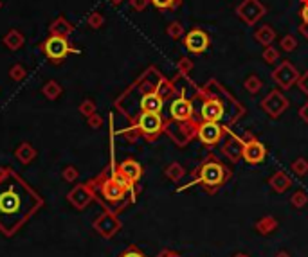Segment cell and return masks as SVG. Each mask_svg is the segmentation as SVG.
I'll return each instance as SVG.
<instances>
[{
	"label": "cell",
	"instance_id": "cell-32",
	"mask_svg": "<svg viewBox=\"0 0 308 257\" xmlns=\"http://www.w3.org/2000/svg\"><path fill=\"white\" fill-rule=\"evenodd\" d=\"M80 112H81V115H85V117L88 119L90 115L96 114V102L90 101V99H85V101L80 105Z\"/></svg>",
	"mask_w": 308,
	"mask_h": 257
},
{
	"label": "cell",
	"instance_id": "cell-10",
	"mask_svg": "<svg viewBox=\"0 0 308 257\" xmlns=\"http://www.w3.org/2000/svg\"><path fill=\"white\" fill-rule=\"evenodd\" d=\"M184 47L189 54H202L211 47L209 34L202 29H193L184 36Z\"/></svg>",
	"mask_w": 308,
	"mask_h": 257
},
{
	"label": "cell",
	"instance_id": "cell-26",
	"mask_svg": "<svg viewBox=\"0 0 308 257\" xmlns=\"http://www.w3.org/2000/svg\"><path fill=\"white\" fill-rule=\"evenodd\" d=\"M263 61L267 65H276L279 61V50L276 47L269 45V47H263V54H262Z\"/></svg>",
	"mask_w": 308,
	"mask_h": 257
},
{
	"label": "cell",
	"instance_id": "cell-5",
	"mask_svg": "<svg viewBox=\"0 0 308 257\" xmlns=\"http://www.w3.org/2000/svg\"><path fill=\"white\" fill-rule=\"evenodd\" d=\"M198 95H204V102H202L200 108V117L202 121L207 122H220L225 115V106L224 99L218 97V95H207L204 90H198Z\"/></svg>",
	"mask_w": 308,
	"mask_h": 257
},
{
	"label": "cell",
	"instance_id": "cell-46",
	"mask_svg": "<svg viewBox=\"0 0 308 257\" xmlns=\"http://www.w3.org/2000/svg\"><path fill=\"white\" fill-rule=\"evenodd\" d=\"M0 8H2V2H0Z\"/></svg>",
	"mask_w": 308,
	"mask_h": 257
},
{
	"label": "cell",
	"instance_id": "cell-17",
	"mask_svg": "<svg viewBox=\"0 0 308 257\" xmlns=\"http://www.w3.org/2000/svg\"><path fill=\"white\" fill-rule=\"evenodd\" d=\"M117 173L123 174V176L132 182V184H135V182L143 176V167L141 164L135 162V160H125V162L119 164Z\"/></svg>",
	"mask_w": 308,
	"mask_h": 257
},
{
	"label": "cell",
	"instance_id": "cell-42",
	"mask_svg": "<svg viewBox=\"0 0 308 257\" xmlns=\"http://www.w3.org/2000/svg\"><path fill=\"white\" fill-rule=\"evenodd\" d=\"M304 200H306V198H304L303 193H297L296 196H292V203H296V205H303Z\"/></svg>",
	"mask_w": 308,
	"mask_h": 257
},
{
	"label": "cell",
	"instance_id": "cell-4",
	"mask_svg": "<svg viewBox=\"0 0 308 257\" xmlns=\"http://www.w3.org/2000/svg\"><path fill=\"white\" fill-rule=\"evenodd\" d=\"M43 53L54 63H60L63 61V58L67 56L68 53H80V49H74L70 43L67 42L65 36H56V34H51L49 38L43 43Z\"/></svg>",
	"mask_w": 308,
	"mask_h": 257
},
{
	"label": "cell",
	"instance_id": "cell-13",
	"mask_svg": "<svg viewBox=\"0 0 308 257\" xmlns=\"http://www.w3.org/2000/svg\"><path fill=\"white\" fill-rule=\"evenodd\" d=\"M67 200L70 201V205H73L74 209L83 211V209L88 207L90 201L94 200V193H92L88 184H78V186L73 187L70 193L67 194Z\"/></svg>",
	"mask_w": 308,
	"mask_h": 257
},
{
	"label": "cell",
	"instance_id": "cell-37",
	"mask_svg": "<svg viewBox=\"0 0 308 257\" xmlns=\"http://www.w3.org/2000/svg\"><path fill=\"white\" fill-rule=\"evenodd\" d=\"M297 88H299L304 95H308V70L299 76V80H297Z\"/></svg>",
	"mask_w": 308,
	"mask_h": 257
},
{
	"label": "cell",
	"instance_id": "cell-45",
	"mask_svg": "<svg viewBox=\"0 0 308 257\" xmlns=\"http://www.w3.org/2000/svg\"><path fill=\"white\" fill-rule=\"evenodd\" d=\"M301 4H303V6H304V4H308V0H301Z\"/></svg>",
	"mask_w": 308,
	"mask_h": 257
},
{
	"label": "cell",
	"instance_id": "cell-40",
	"mask_svg": "<svg viewBox=\"0 0 308 257\" xmlns=\"http://www.w3.org/2000/svg\"><path fill=\"white\" fill-rule=\"evenodd\" d=\"M299 16H301V20H303V25L308 27V4H304L303 8H301Z\"/></svg>",
	"mask_w": 308,
	"mask_h": 257
},
{
	"label": "cell",
	"instance_id": "cell-41",
	"mask_svg": "<svg viewBox=\"0 0 308 257\" xmlns=\"http://www.w3.org/2000/svg\"><path fill=\"white\" fill-rule=\"evenodd\" d=\"M119 257H145V255H143L137 248H130V250H126L125 253H121Z\"/></svg>",
	"mask_w": 308,
	"mask_h": 257
},
{
	"label": "cell",
	"instance_id": "cell-14",
	"mask_svg": "<svg viewBox=\"0 0 308 257\" xmlns=\"http://www.w3.org/2000/svg\"><path fill=\"white\" fill-rule=\"evenodd\" d=\"M193 114H195L193 102H191L187 97H184V95L177 97L170 106V115L173 121L186 122V121H189V119H193Z\"/></svg>",
	"mask_w": 308,
	"mask_h": 257
},
{
	"label": "cell",
	"instance_id": "cell-7",
	"mask_svg": "<svg viewBox=\"0 0 308 257\" xmlns=\"http://www.w3.org/2000/svg\"><path fill=\"white\" fill-rule=\"evenodd\" d=\"M299 76L301 74L296 68V65H292L289 60L281 61V63L272 70V81L278 85L279 90H290L294 85H297Z\"/></svg>",
	"mask_w": 308,
	"mask_h": 257
},
{
	"label": "cell",
	"instance_id": "cell-27",
	"mask_svg": "<svg viewBox=\"0 0 308 257\" xmlns=\"http://www.w3.org/2000/svg\"><path fill=\"white\" fill-rule=\"evenodd\" d=\"M244 87H245V90L249 92V94H258L259 90H262V87H263V83H262V80H259L258 76H254V74H251V76L245 80V83H244Z\"/></svg>",
	"mask_w": 308,
	"mask_h": 257
},
{
	"label": "cell",
	"instance_id": "cell-9",
	"mask_svg": "<svg viewBox=\"0 0 308 257\" xmlns=\"http://www.w3.org/2000/svg\"><path fill=\"white\" fill-rule=\"evenodd\" d=\"M92 227H94V230L98 232L101 238L110 239L114 238L119 228H121V221H119L114 212H103V214H99L98 218L94 219Z\"/></svg>",
	"mask_w": 308,
	"mask_h": 257
},
{
	"label": "cell",
	"instance_id": "cell-1",
	"mask_svg": "<svg viewBox=\"0 0 308 257\" xmlns=\"http://www.w3.org/2000/svg\"><path fill=\"white\" fill-rule=\"evenodd\" d=\"M43 207V200L9 167L0 169V232L15 236Z\"/></svg>",
	"mask_w": 308,
	"mask_h": 257
},
{
	"label": "cell",
	"instance_id": "cell-6",
	"mask_svg": "<svg viewBox=\"0 0 308 257\" xmlns=\"http://www.w3.org/2000/svg\"><path fill=\"white\" fill-rule=\"evenodd\" d=\"M135 128L139 133L146 137V139L153 140L162 133L164 130V121L160 114H150V112H141L135 121Z\"/></svg>",
	"mask_w": 308,
	"mask_h": 257
},
{
	"label": "cell",
	"instance_id": "cell-22",
	"mask_svg": "<svg viewBox=\"0 0 308 257\" xmlns=\"http://www.w3.org/2000/svg\"><path fill=\"white\" fill-rule=\"evenodd\" d=\"M4 45L8 47V49H11V50H18L20 47L23 45V36H22V33H20V31H16V29H11V31H9V33L4 36Z\"/></svg>",
	"mask_w": 308,
	"mask_h": 257
},
{
	"label": "cell",
	"instance_id": "cell-33",
	"mask_svg": "<svg viewBox=\"0 0 308 257\" xmlns=\"http://www.w3.org/2000/svg\"><path fill=\"white\" fill-rule=\"evenodd\" d=\"M166 174L171 178V180H179V178L184 174V169H182V166H179V164H171V166L166 169Z\"/></svg>",
	"mask_w": 308,
	"mask_h": 257
},
{
	"label": "cell",
	"instance_id": "cell-44",
	"mask_svg": "<svg viewBox=\"0 0 308 257\" xmlns=\"http://www.w3.org/2000/svg\"><path fill=\"white\" fill-rule=\"evenodd\" d=\"M110 2H112V4H115V6H117V4H121L123 0H110Z\"/></svg>",
	"mask_w": 308,
	"mask_h": 257
},
{
	"label": "cell",
	"instance_id": "cell-3",
	"mask_svg": "<svg viewBox=\"0 0 308 257\" xmlns=\"http://www.w3.org/2000/svg\"><path fill=\"white\" fill-rule=\"evenodd\" d=\"M197 174H198V180L205 186V189H217V187H220L222 184L227 180L229 171L225 169L224 164H220L218 160L209 159L198 167Z\"/></svg>",
	"mask_w": 308,
	"mask_h": 257
},
{
	"label": "cell",
	"instance_id": "cell-29",
	"mask_svg": "<svg viewBox=\"0 0 308 257\" xmlns=\"http://www.w3.org/2000/svg\"><path fill=\"white\" fill-rule=\"evenodd\" d=\"M166 33H168V36H170L171 40H180L184 36V27H182V23H179V22H171L170 25L166 27Z\"/></svg>",
	"mask_w": 308,
	"mask_h": 257
},
{
	"label": "cell",
	"instance_id": "cell-2",
	"mask_svg": "<svg viewBox=\"0 0 308 257\" xmlns=\"http://www.w3.org/2000/svg\"><path fill=\"white\" fill-rule=\"evenodd\" d=\"M88 186L94 193V198H98L105 207L117 211L125 205L126 194L132 191L133 184L115 171L112 174L103 173L101 176L88 182Z\"/></svg>",
	"mask_w": 308,
	"mask_h": 257
},
{
	"label": "cell",
	"instance_id": "cell-28",
	"mask_svg": "<svg viewBox=\"0 0 308 257\" xmlns=\"http://www.w3.org/2000/svg\"><path fill=\"white\" fill-rule=\"evenodd\" d=\"M157 9H170V11H175L182 6V0H150Z\"/></svg>",
	"mask_w": 308,
	"mask_h": 257
},
{
	"label": "cell",
	"instance_id": "cell-8",
	"mask_svg": "<svg viewBox=\"0 0 308 257\" xmlns=\"http://www.w3.org/2000/svg\"><path fill=\"white\" fill-rule=\"evenodd\" d=\"M236 16L247 25H256L267 15V8L259 0H242V4L236 8Z\"/></svg>",
	"mask_w": 308,
	"mask_h": 257
},
{
	"label": "cell",
	"instance_id": "cell-21",
	"mask_svg": "<svg viewBox=\"0 0 308 257\" xmlns=\"http://www.w3.org/2000/svg\"><path fill=\"white\" fill-rule=\"evenodd\" d=\"M242 151H244V142H242V140H238V139L229 140V142L224 146V153H225V155H227L231 160H234V162L240 159Z\"/></svg>",
	"mask_w": 308,
	"mask_h": 257
},
{
	"label": "cell",
	"instance_id": "cell-18",
	"mask_svg": "<svg viewBox=\"0 0 308 257\" xmlns=\"http://www.w3.org/2000/svg\"><path fill=\"white\" fill-rule=\"evenodd\" d=\"M254 40L259 43V45L269 47V45H272L274 40H276V31H274V27L269 25V23L259 25L258 29L254 31Z\"/></svg>",
	"mask_w": 308,
	"mask_h": 257
},
{
	"label": "cell",
	"instance_id": "cell-30",
	"mask_svg": "<svg viewBox=\"0 0 308 257\" xmlns=\"http://www.w3.org/2000/svg\"><path fill=\"white\" fill-rule=\"evenodd\" d=\"M279 47H281V50H285V53H292V50L297 49V38L294 34H285L281 38V42H279Z\"/></svg>",
	"mask_w": 308,
	"mask_h": 257
},
{
	"label": "cell",
	"instance_id": "cell-23",
	"mask_svg": "<svg viewBox=\"0 0 308 257\" xmlns=\"http://www.w3.org/2000/svg\"><path fill=\"white\" fill-rule=\"evenodd\" d=\"M270 186L274 187V191H276V193H283V191L290 186V180H289V176H287L285 173H276L272 178H270Z\"/></svg>",
	"mask_w": 308,
	"mask_h": 257
},
{
	"label": "cell",
	"instance_id": "cell-16",
	"mask_svg": "<svg viewBox=\"0 0 308 257\" xmlns=\"http://www.w3.org/2000/svg\"><path fill=\"white\" fill-rule=\"evenodd\" d=\"M164 106L162 95L157 92V88H150L145 92L141 97V112H150V114H160V110Z\"/></svg>",
	"mask_w": 308,
	"mask_h": 257
},
{
	"label": "cell",
	"instance_id": "cell-43",
	"mask_svg": "<svg viewBox=\"0 0 308 257\" xmlns=\"http://www.w3.org/2000/svg\"><path fill=\"white\" fill-rule=\"evenodd\" d=\"M299 115H301V119H303L304 122H308V102L299 108Z\"/></svg>",
	"mask_w": 308,
	"mask_h": 257
},
{
	"label": "cell",
	"instance_id": "cell-15",
	"mask_svg": "<svg viewBox=\"0 0 308 257\" xmlns=\"http://www.w3.org/2000/svg\"><path fill=\"white\" fill-rule=\"evenodd\" d=\"M242 157H244L249 164H259V162L265 160L267 149L259 140H256L251 137L249 142H244V151H242Z\"/></svg>",
	"mask_w": 308,
	"mask_h": 257
},
{
	"label": "cell",
	"instance_id": "cell-25",
	"mask_svg": "<svg viewBox=\"0 0 308 257\" xmlns=\"http://www.w3.org/2000/svg\"><path fill=\"white\" fill-rule=\"evenodd\" d=\"M193 68H195V63L191 58L187 56L179 58V61H177V72H179L180 76H189V72H193Z\"/></svg>",
	"mask_w": 308,
	"mask_h": 257
},
{
	"label": "cell",
	"instance_id": "cell-39",
	"mask_svg": "<svg viewBox=\"0 0 308 257\" xmlns=\"http://www.w3.org/2000/svg\"><path fill=\"white\" fill-rule=\"evenodd\" d=\"M88 126H90L92 130H99V128H101V126H103L101 115H98V114L90 115V117H88Z\"/></svg>",
	"mask_w": 308,
	"mask_h": 257
},
{
	"label": "cell",
	"instance_id": "cell-35",
	"mask_svg": "<svg viewBox=\"0 0 308 257\" xmlns=\"http://www.w3.org/2000/svg\"><path fill=\"white\" fill-rule=\"evenodd\" d=\"M78 176H80V173H78L76 167L68 166V167H65V169H63V178H65L67 182H76Z\"/></svg>",
	"mask_w": 308,
	"mask_h": 257
},
{
	"label": "cell",
	"instance_id": "cell-36",
	"mask_svg": "<svg viewBox=\"0 0 308 257\" xmlns=\"http://www.w3.org/2000/svg\"><path fill=\"white\" fill-rule=\"evenodd\" d=\"M292 169H294V173L296 174H304L308 171V164H306V160H303V159H299V160H296V162L292 164Z\"/></svg>",
	"mask_w": 308,
	"mask_h": 257
},
{
	"label": "cell",
	"instance_id": "cell-20",
	"mask_svg": "<svg viewBox=\"0 0 308 257\" xmlns=\"http://www.w3.org/2000/svg\"><path fill=\"white\" fill-rule=\"evenodd\" d=\"M73 23H68L63 16H60V18L51 23V34H56V36H65L67 38L68 34L73 33Z\"/></svg>",
	"mask_w": 308,
	"mask_h": 257
},
{
	"label": "cell",
	"instance_id": "cell-34",
	"mask_svg": "<svg viewBox=\"0 0 308 257\" xmlns=\"http://www.w3.org/2000/svg\"><path fill=\"white\" fill-rule=\"evenodd\" d=\"M87 23L92 27V29H99V27H101L103 23H105V18H103L101 13H92V15L88 16Z\"/></svg>",
	"mask_w": 308,
	"mask_h": 257
},
{
	"label": "cell",
	"instance_id": "cell-19",
	"mask_svg": "<svg viewBox=\"0 0 308 257\" xmlns=\"http://www.w3.org/2000/svg\"><path fill=\"white\" fill-rule=\"evenodd\" d=\"M15 157L18 159L20 164H26L27 166V164H31L34 159H36V149H34L29 142H22L18 148H16Z\"/></svg>",
	"mask_w": 308,
	"mask_h": 257
},
{
	"label": "cell",
	"instance_id": "cell-31",
	"mask_svg": "<svg viewBox=\"0 0 308 257\" xmlns=\"http://www.w3.org/2000/svg\"><path fill=\"white\" fill-rule=\"evenodd\" d=\"M27 76V72H26V68L22 67L20 63H16V65H13L11 68H9V78H11L13 81H22L23 78Z\"/></svg>",
	"mask_w": 308,
	"mask_h": 257
},
{
	"label": "cell",
	"instance_id": "cell-11",
	"mask_svg": "<svg viewBox=\"0 0 308 257\" xmlns=\"http://www.w3.org/2000/svg\"><path fill=\"white\" fill-rule=\"evenodd\" d=\"M262 108L269 114V117L276 119L289 108V99L279 92V88H274V90L262 101Z\"/></svg>",
	"mask_w": 308,
	"mask_h": 257
},
{
	"label": "cell",
	"instance_id": "cell-38",
	"mask_svg": "<svg viewBox=\"0 0 308 257\" xmlns=\"http://www.w3.org/2000/svg\"><path fill=\"white\" fill-rule=\"evenodd\" d=\"M150 0H130V6H132V9H135V11H145L146 8H148Z\"/></svg>",
	"mask_w": 308,
	"mask_h": 257
},
{
	"label": "cell",
	"instance_id": "cell-12",
	"mask_svg": "<svg viewBox=\"0 0 308 257\" xmlns=\"http://www.w3.org/2000/svg\"><path fill=\"white\" fill-rule=\"evenodd\" d=\"M222 132H224V128H222V126L218 124V122L202 121L200 124L197 126L198 139H200L202 144H204V146H207V148H213L215 144L220 142Z\"/></svg>",
	"mask_w": 308,
	"mask_h": 257
},
{
	"label": "cell",
	"instance_id": "cell-24",
	"mask_svg": "<svg viewBox=\"0 0 308 257\" xmlns=\"http://www.w3.org/2000/svg\"><path fill=\"white\" fill-rule=\"evenodd\" d=\"M61 87L60 83H56V81H47L45 85H43V95H45L49 101H56L58 97L61 95Z\"/></svg>",
	"mask_w": 308,
	"mask_h": 257
}]
</instances>
